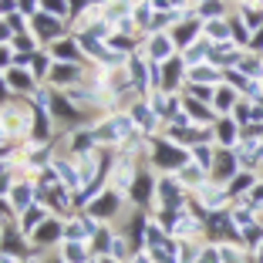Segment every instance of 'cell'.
Returning a JSON list of instances; mask_svg holds the SVG:
<instances>
[{
    "instance_id": "12",
    "label": "cell",
    "mask_w": 263,
    "mask_h": 263,
    "mask_svg": "<svg viewBox=\"0 0 263 263\" xmlns=\"http://www.w3.org/2000/svg\"><path fill=\"white\" fill-rule=\"evenodd\" d=\"M219 139H223L226 145H230V142L236 139V128H233V122H230V118H223V122H219Z\"/></svg>"
},
{
    "instance_id": "9",
    "label": "cell",
    "mask_w": 263,
    "mask_h": 263,
    "mask_svg": "<svg viewBox=\"0 0 263 263\" xmlns=\"http://www.w3.org/2000/svg\"><path fill=\"white\" fill-rule=\"evenodd\" d=\"M172 47H169V37H155L152 41V58H169Z\"/></svg>"
},
{
    "instance_id": "4",
    "label": "cell",
    "mask_w": 263,
    "mask_h": 263,
    "mask_svg": "<svg viewBox=\"0 0 263 263\" xmlns=\"http://www.w3.org/2000/svg\"><path fill=\"white\" fill-rule=\"evenodd\" d=\"M236 105V91L233 88H219L216 91V111H230Z\"/></svg>"
},
{
    "instance_id": "5",
    "label": "cell",
    "mask_w": 263,
    "mask_h": 263,
    "mask_svg": "<svg viewBox=\"0 0 263 263\" xmlns=\"http://www.w3.org/2000/svg\"><path fill=\"white\" fill-rule=\"evenodd\" d=\"M189 81H219V71L216 68H202L199 64V68L189 71Z\"/></svg>"
},
{
    "instance_id": "16",
    "label": "cell",
    "mask_w": 263,
    "mask_h": 263,
    "mask_svg": "<svg viewBox=\"0 0 263 263\" xmlns=\"http://www.w3.org/2000/svg\"><path fill=\"white\" fill-rule=\"evenodd\" d=\"M247 24H250V27H260V24H263V14H253V10H247Z\"/></svg>"
},
{
    "instance_id": "14",
    "label": "cell",
    "mask_w": 263,
    "mask_h": 263,
    "mask_svg": "<svg viewBox=\"0 0 263 263\" xmlns=\"http://www.w3.org/2000/svg\"><path fill=\"white\" fill-rule=\"evenodd\" d=\"M54 51H58V54H61V58H78V51H74V47H71V41H68V44H58Z\"/></svg>"
},
{
    "instance_id": "1",
    "label": "cell",
    "mask_w": 263,
    "mask_h": 263,
    "mask_svg": "<svg viewBox=\"0 0 263 263\" xmlns=\"http://www.w3.org/2000/svg\"><path fill=\"white\" fill-rule=\"evenodd\" d=\"M152 159H155L159 165H182V162H186V155L179 152V148H169V145H159Z\"/></svg>"
},
{
    "instance_id": "2",
    "label": "cell",
    "mask_w": 263,
    "mask_h": 263,
    "mask_svg": "<svg viewBox=\"0 0 263 263\" xmlns=\"http://www.w3.org/2000/svg\"><path fill=\"white\" fill-rule=\"evenodd\" d=\"M64 263H88V243H64V253H61Z\"/></svg>"
},
{
    "instance_id": "17",
    "label": "cell",
    "mask_w": 263,
    "mask_h": 263,
    "mask_svg": "<svg viewBox=\"0 0 263 263\" xmlns=\"http://www.w3.org/2000/svg\"><path fill=\"white\" fill-rule=\"evenodd\" d=\"M256 263H263V250H260V253H256Z\"/></svg>"
},
{
    "instance_id": "8",
    "label": "cell",
    "mask_w": 263,
    "mask_h": 263,
    "mask_svg": "<svg viewBox=\"0 0 263 263\" xmlns=\"http://www.w3.org/2000/svg\"><path fill=\"white\" fill-rule=\"evenodd\" d=\"M91 213L95 216H111V213H115V196H105V199H98L91 206Z\"/></svg>"
},
{
    "instance_id": "18",
    "label": "cell",
    "mask_w": 263,
    "mask_h": 263,
    "mask_svg": "<svg viewBox=\"0 0 263 263\" xmlns=\"http://www.w3.org/2000/svg\"><path fill=\"white\" fill-rule=\"evenodd\" d=\"M0 101H4V88H0Z\"/></svg>"
},
{
    "instance_id": "6",
    "label": "cell",
    "mask_w": 263,
    "mask_h": 263,
    "mask_svg": "<svg viewBox=\"0 0 263 263\" xmlns=\"http://www.w3.org/2000/svg\"><path fill=\"white\" fill-rule=\"evenodd\" d=\"M193 162H196V165H202V169H209V165H213V148L196 145V148H193Z\"/></svg>"
},
{
    "instance_id": "11",
    "label": "cell",
    "mask_w": 263,
    "mask_h": 263,
    "mask_svg": "<svg viewBox=\"0 0 263 263\" xmlns=\"http://www.w3.org/2000/svg\"><path fill=\"white\" fill-rule=\"evenodd\" d=\"M199 172H202V165L189 162L186 169H182V182H189V186H196V182H199Z\"/></svg>"
},
{
    "instance_id": "3",
    "label": "cell",
    "mask_w": 263,
    "mask_h": 263,
    "mask_svg": "<svg viewBox=\"0 0 263 263\" xmlns=\"http://www.w3.org/2000/svg\"><path fill=\"white\" fill-rule=\"evenodd\" d=\"M54 240H61V226H58V223H47L44 230L37 226V233H34V243H54Z\"/></svg>"
},
{
    "instance_id": "13",
    "label": "cell",
    "mask_w": 263,
    "mask_h": 263,
    "mask_svg": "<svg viewBox=\"0 0 263 263\" xmlns=\"http://www.w3.org/2000/svg\"><path fill=\"white\" fill-rule=\"evenodd\" d=\"M115 125H122V135H128V118H122V122H118V118H115ZM98 139H118V128H105V132H101V135H98Z\"/></svg>"
},
{
    "instance_id": "15",
    "label": "cell",
    "mask_w": 263,
    "mask_h": 263,
    "mask_svg": "<svg viewBox=\"0 0 263 263\" xmlns=\"http://www.w3.org/2000/svg\"><path fill=\"white\" fill-rule=\"evenodd\" d=\"M7 81H10V85H17V88H27V85H31L24 74H7Z\"/></svg>"
},
{
    "instance_id": "7",
    "label": "cell",
    "mask_w": 263,
    "mask_h": 263,
    "mask_svg": "<svg viewBox=\"0 0 263 263\" xmlns=\"http://www.w3.org/2000/svg\"><path fill=\"white\" fill-rule=\"evenodd\" d=\"M34 31L44 34V37H51V34H58V24L47 21V14H37V21H34Z\"/></svg>"
},
{
    "instance_id": "10",
    "label": "cell",
    "mask_w": 263,
    "mask_h": 263,
    "mask_svg": "<svg viewBox=\"0 0 263 263\" xmlns=\"http://www.w3.org/2000/svg\"><path fill=\"white\" fill-rule=\"evenodd\" d=\"M148 193H152V179H148V176H139V182H135V199L145 202Z\"/></svg>"
}]
</instances>
